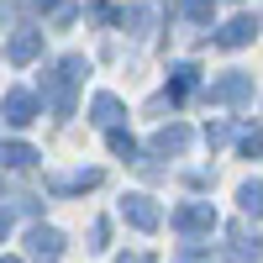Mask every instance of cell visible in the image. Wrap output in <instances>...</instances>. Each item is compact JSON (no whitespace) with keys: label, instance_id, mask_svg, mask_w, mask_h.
<instances>
[{"label":"cell","instance_id":"obj_4","mask_svg":"<svg viewBox=\"0 0 263 263\" xmlns=\"http://www.w3.org/2000/svg\"><path fill=\"white\" fill-rule=\"evenodd\" d=\"M174 232H184V237H195V232H216V211H211L205 200H190V205L174 211Z\"/></svg>","mask_w":263,"mask_h":263},{"label":"cell","instance_id":"obj_19","mask_svg":"<svg viewBox=\"0 0 263 263\" xmlns=\"http://www.w3.org/2000/svg\"><path fill=\"white\" fill-rule=\"evenodd\" d=\"M227 137H232V126H227V121H216V126H205V142H211V147H216V142H227Z\"/></svg>","mask_w":263,"mask_h":263},{"label":"cell","instance_id":"obj_17","mask_svg":"<svg viewBox=\"0 0 263 263\" xmlns=\"http://www.w3.org/2000/svg\"><path fill=\"white\" fill-rule=\"evenodd\" d=\"M211 11H216V0H184V16L190 21H211Z\"/></svg>","mask_w":263,"mask_h":263},{"label":"cell","instance_id":"obj_23","mask_svg":"<svg viewBox=\"0 0 263 263\" xmlns=\"http://www.w3.org/2000/svg\"><path fill=\"white\" fill-rule=\"evenodd\" d=\"M0 263H21V258H0Z\"/></svg>","mask_w":263,"mask_h":263},{"label":"cell","instance_id":"obj_15","mask_svg":"<svg viewBox=\"0 0 263 263\" xmlns=\"http://www.w3.org/2000/svg\"><path fill=\"white\" fill-rule=\"evenodd\" d=\"M111 153H116V158H126V163L137 158V142H132V132H121V126L111 132Z\"/></svg>","mask_w":263,"mask_h":263},{"label":"cell","instance_id":"obj_5","mask_svg":"<svg viewBox=\"0 0 263 263\" xmlns=\"http://www.w3.org/2000/svg\"><path fill=\"white\" fill-rule=\"evenodd\" d=\"M37 111H42V105H37V95H32V90H11L6 100H0V116H6L11 126H32V121H37Z\"/></svg>","mask_w":263,"mask_h":263},{"label":"cell","instance_id":"obj_16","mask_svg":"<svg viewBox=\"0 0 263 263\" xmlns=\"http://www.w3.org/2000/svg\"><path fill=\"white\" fill-rule=\"evenodd\" d=\"M237 147H242V158H258V153H263V132H258V126H248L242 137H237Z\"/></svg>","mask_w":263,"mask_h":263},{"label":"cell","instance_id":"obj_1","mask_svg":"<svg viewBox=\"0 0 263 263\" xmlns=\"http://www.w3.org/2000/svg\"><path fill=\"white\" fill-rule=\"evenodd\" d=\"M90 74V63H84L79 53H69V58H58V69H53V111L58 116H74V84Z\"/></svg>","mask_w":263,"mask_h":263},{"label":"cell","instance_id":"obj_20","mask_svg":"<svg viewBox=\"0 0 263 263\" xmlns=\"http://www.w3.org/2000/svg\"><path fill=\"white\" fill-rule=\"evenodd\" d=\"M116 263H158L153 253H132V258H116Z\"/></svg>","mask_w":263,"mask_h":263},{"label":"cell","instance_id":"obj_11","mask_svg":"<svg viewBox=\"0 0 263 263\" xmlns=\"http://www.w3.org/2000/svg\"><path fill=\"white\" fill-rule=\"evenodd\" d=\"M37 53H42V32H16V37H11V48H6L11 63H32Z\"/></svg>","mask_w":263,"mask_h":263},{"label":"cell","instance_id":"obj_14","mask_svg":"<svg viewBox=\"0 0 263 263\" xmlns=\"http://www.w3.org/2000/svg\"><path fill=\"white\" fill-rule=\"evenodd\" d=\"M237 205H242V216H263V179H248L237 190Z\"/></svg>","mask_w":263,"mask_h":263},{"label":"cell","instance_id":"obj_12","mask_svg":"<svg viewBox=\"0 0 263 263\" xmlns=\"http://www.w3.org/2000/svg\"><path fill=\"white\" fill-rule=\"evenodd\" d=\"M37 163V147L27 142H0V168H32Z\"/></svg>","mask_w":263,"mask_h":263},{"label":"cell","instance_id":"obj_21","mask_svg":"<svg viewBox=\"0 0 263 263\" xmlns=\"http://www.w3.org/2000/svg\"><path fill=\"white\" fill-rule=\"evenodd\" d=\"M6 232H11V216H6V211H0V242H6Z\"/></svg>","mask_w":263,"mask_h":263},{"label":"cell","instance_id":"obj_6","mask_svg":"<svg viewBox=\"0 0 263 263\" xmlns=\"http://www.w3.org/2000/svg\"><path fill=\"white\" fill-rule=\"evenodd\" d=\"M190 137H195V132H190L184 121H174V126H158V137H153V153H158V158H179V153L190 147Z\"/></svg>","mask_w":263,"mask_h":263},{"label":"cell","instance_id":"obj_9","mask_svg":"<svg viewBox=\"0 0 263 263\" xmlns=\"http://www.w3.org/2000/svg\"><path fill=\"white\" fill-rule=\"evenodd\" d=\"M253 37H258V21L253 16H237V21H227V27L216 32V48H248Z\"/></svg>","mask_w":263,"mask_h":263},{"label":"cell","instance_id":"obj_10","mask_svg":"<svg viewBox=\"0 0 263 263\" xmlns=\"http://www.w3.org/2000/svg\"><path fill=\"white\" fill-rule=\"evenodd\" d=\"M90 116H95V121H100L105 132H116V121H121L126 111H121V100H116V95H105V90H100V95L90 100Z\"/></svg>","mask_w":263,"mask_h":263},{"label":"cell","instance_id":"obj_24","mask_svg":"<svg viewBox=\"0 0 263 263\" xmlns=\"http://www.w3.org/2000/svg\"><path fill=\"white\" fill-rule=\"evenodd\" d=\"M237 263H253V258H237Z\"/></svg>","mask_w":263,"mask_h":263},{"label":"cell","instance_id":"obj_2","mask_svg":"<svg viewBox=\"0 0 263 263\" xmlns=\"http://www.w3.org/2000/svg\"><path fill=\"white\" fill-rule=\"evenodd\" d=\"M211 100H221V105H248V100H253V74L227 69L221 79L211 84Z\"/></svg>","mask_w":263,"mask_h":263},{"label":"cell","instance_id":"obj_8","mask_svg":"<svg viewBox=\"0 0 263 263\" xmlns=\"http://www.w3.org/2000/svg\"><path fill=\"white\" fill-rule=\"evenodd\" d=\"M27 253L32 258H58L63 253V232L58 227H32L27 232Z\"/></svg>","mask_w":263,"mask_h":263},{"label":"cell","instance_id":"obj_3","mask_svg":"<svg viewBox=\"0 0 263 263\" xmlns=\"http://www.w3.org/2000/svg\"><path fill=\"white\" fill-rule=\"evenodd\" d=\"M121 216H126L137 232H158V227H163V211L153 205L147 195H121Z\"/></svg>","mask_w":263,"mask_h":263},{"label":"cell","instance_id":"obj_13","mask_svg":"<svg viewBox=\"0 0 263 263\" xmlns=\"http://www.w3.org/2000/svg\"><path fill=\"white\" fill-rule=\"evenodd\" d=\"M174 79H168V100H184L195 84H200V69H195V63H179V69H168Z\"/></svg>","mask_w":263,"mask_h":263},{"label":"cell","instance_id":"obj_7","mask_svg":"<svg viewBox=\"0 0 263 263\" xmlns=\"http://www.w3.org/2000/svg\"><path fill=\"white\" fill-rule=\"evenodd\" d=\"M100 184V168H69V174H53L48 190L53 195H79V190H95Z\"/></svg>","mask_w":263,"mask_h":263},{"label":"cell","instance_id":"obj_18","mask_svg":"<svg viewBox=\"0 0 263 263\" xmlns=\"http://www.w3.org/2000/svg\"><path fill=\"white\" fill-rule=\"evenodd\" d=\"M105 242H111V221H95V227H90V248L100 253Z\"/></svg>","mask_w":263,"mask_h":263},{"label":"cell","instance_id":"obj_22","mask_svg":"<svg viewBox=\"0 0 263 263\" xmlns=\"http://www.w3.org/2000/svg\"><path fill=\"white\" fill-rule=\"evenodd\" d=\"M6 16H11V6H6V0H0V21H6Z\"/></svg>","mask_w":263,"mask_h":263}]
</instances>
